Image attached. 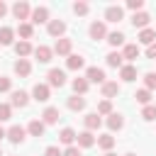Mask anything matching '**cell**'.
<instances>
[{
	"label": "cell",
	"mask_w": 156,
	"mask_h": 156,
	"mask_svg": "<svg viewBox=\"0 0 156 156\" xmlns=\"http://www.w3.org/2000/svg\"><path fill=\"white\" fill-rule=\"evenodd\" d=\"M149 12H134V17H132V24L134 27H139V29H146L149 27Z\"/></svg>",
	"instance_id": "14"
},
{
	"label": "cell",
	"mask_w": 156,
	"mask_h": 156,
	"mask_svg": "<svg viewBox=\"0 0 156 156\" xmlns=\"http://www.w3.org/2000/svg\"><path fill=\"white\" fill-rule=\"evenodd\" d=\"M85 80L88 83H105V71L98 68V66H90L88 73H85Z\"/></svg>",
	"instance_id": "6"
},
{
	"label": "cell",
	"mask_w": 156,
	"mask_h": 156,
	"mask_svg": "<svg viewBox=\"0 0 156 156\" xmlns=\"http://www.w3.org/2000/svg\"><path fill=\"white\" fill-rule=\"evenodd\" d=\"M73 90H76V95L88 93V80H85V78H76V80H73Z\"/></svg>",
	"instance_id": "33"
},
{
	"label": "cell",
	"mask_w": 156,
	"mask_h": 156,
	"mask_svg": "<svg viewBox=\"0 0 156 156\" xmlns=\"http://www.w3.org/2000/svg\"><path fill=\"white\" fill-rule=\"evenodd\" d=\"M32 95H34V100H37V102H46V100H49V95H51V88H49L46 83H37V85H34V90H32Z\"/></svg>",
	"instance_id": "2"
},
{
	"label": "cell",
	"mask_w": 156,
	"mask_h": 156,
	"mask_svg": "<svg viewBox=\"0 0 156 156\" xmlns=\"http://www.w3.org/2000/svg\"><path fill=\"white\" fill-rule=\"evenodd\" d=\"M0 156H2V149H0Z\"/></svg>",
	"instance_id": "49"
},
{
	"label": "cell",
	"mask_w": 156,
	"mask_h": 156,
	"mask_svg": "<svg viewBox=\"0 0 156 156\" xmlns=\"http://www.w3.org/2000/svg\"><path fill=\"white\" fill-rule=\"evenodd\" d=\"M46 78H49V88H61V85L66 83V73H63L61 68H51Z\"/></svg>",
	"instance_id": "1"
},
{
	"label": "cell",
	"mask_w": 156,
	"mask_h": 156,
	"mask_svg": "<svg viewBox=\"0 0 156 156\" xmlns=\"http://www.w3.org/2000/svg\"><path fill=\"white\" fill-rule=\"evenodd\" d=\"M117 93H119V83H117V80H105V83H102V98H105V100L115 98Z\"/></svg>",
	"instance_id": "10"
},
{
	"label": "cell",
	"mask_w": 156,
	"mask_h": 156,
	"mask_svg": "<svg viewBox=\"0 0 156 156\" xmlns=\"http://www.w3.org/2000/svg\"><path fill=\"white\" fill-rule=\"evenodd\" d=\"M146 56H149V58H156V41H154V44H149V49H146Z\"/></svg>",
	"instance_id": "44"
},
{
	"label": "cell",
	"mask_w": 156,
	"mask_h": 156,
	"mask_svg": "<svg viewBox=\"0 0 156 156\" xmlns=\"http://www.w3.org/2000/svg\"><path fill=\"white\" fill-rule=\"evenodd\" d=\"M78 144H80V146H85V149H88V146H93V144H95L93 132H88V129H85V132H80V134H78Z\"/></svg>",
	"instance_id": "28"
},
{
	"label": "cell",
	"mask_w": 156,
	"mask_h": 156,
	"mask_svg": "<svg viewBox=\"0 0 156 156\" xmlns=\"http://www.w3.org/2000/svg\"><path fill=\"white\" fill-rule=\"evenodd\" d=\"M144 85H146V90H154L156 88V73H146L144 76Z\"/></svg>",
	"instance_id": "38"
},
{
	"label": "cell",
	"mask_w": 156,
	"mask_h": 156,
	"mask_svg": "<svg viewBox=\"0 0 156 156\" xmlns=\"http://www.w3.org/2000/svg\"><path fill=\"white\" fill-rule=\"evenodd\" d=\"M15 73H17V76H22V78H24V76H29V73H32V63H29L27 58H20V61L15 63Z\"/></svg>",
	"instance_id": "20"
},
{
	"label": "cell",
	"mask_w": 156,
	"mask_h": 156,
	"mask_svg": "<svg viewBox=\"0 0 156 156\" xmlns=\"http://www.w3.org/2000/svg\"><path fill=\"white\" fill-rule=\"evenodd\" d=\"M98 115H107V117H110V115H112V102H110V100H102V102L98 105Z\"/></svg>",
	"instance_id": "37"
},
{
	"label": "cell",
	"mask_w": 156,
	"mask_h": 156,
	"mask_svg": "<svg viewBox=\"0 0 156 156\" xmlns=\"http://www.w3.org/2000/svg\"><path fill=\"white\" fill-rule=\"evenodd\" d=\"M32 22H34V24L49 22V10H46V7H34V10H32Z\"/></svg>",
	"instance_id": "13"
},
{
	"label": "cell",
	"mask_w": 156,
	"mask_h": 156,
	"mask_svg": "<svg viewBox=\"0 0 156 156\" xmlns=\"http://www.w3.org/2000/svg\"><path fill=\"white\" fill-rule=\"evenodd\" d=\"M122 17H124V10H122L119 5H110V7L105 10V20H107V22H119Z\"/></svg>",
	"instance_id": "9"
},
{
	"label": "cell",
	"mask_w": 156,
	"mask_h": 156,
	"mask_svg": "<svg viewBox=\"0 0 156 156\" xmlns=\"http://www.w3.org/2000/svg\"><path fill=\"white\" fill-rule=\"evenodd\" d=\"M73 12L76 15H88V2H76L73 5Z\"/></svg>",
	"instance_id": "41"
},
{
	"label": "cell",
	"mask_w": 156,
	"mask_h": 156,
	"mask_svg": "<svg viewBox=\"0 0 156 156\" xmlns=\"http://www.w3.org/2000/svg\"><path fill=\"white\" fill-rule=\"evenodd\" d=\"M85 129L88 132H95V129H100V124H102V119H100V115L98 112H90V115H85Z\"/></svg>",
	"instance_id": "12"
},
{
	"label": "cell",
	"mask_w": 156,
	"mask_h": 156,
	"mask_svg": "<svg viewBox=\"0 0 156 156\" xmlns=\"http://www.w3.org/2000/svg\"><path fill=\"white\" fill-rule=\"evenodd\" d=\"M124 156H136V154H124Z\"/></svg>",
	"instance_id": "48"
},
{
	"label": "cell",
	"mask_w": 156,
	"mask_h": 156,
	"mask_svg": "<svg viewBox=\"0 0 156 156\" xmlns=\"http://www.w3.org/2000/svg\"><path fill=\"white\" fill-rule=\"evenodd\" d=\"M2 136H7V132H5L2 127H0V139H2Z\"/></svg>",
	"instance_id": "46"
},
{
	"label": "cell",
	"mask_w": 156,
	"mask_h": 156,
	"mask_svg": "<svg viewBox=\"0 0 156 156\" xmlns=\"http://www.w3.org/2000/svg\"><path fill=\"white\" fill-rule=\"evenodd\" d=\"M58 139H61V144H66V146H73V141L78 139V134H76V132H73L71 127H66V129H61Z\"/></svg>",
	"instance_id": "19"
},
{
	"label": "cell",
	"mask_w": 156,
	"mask_h": 156,
	"mask_svg": "<svg viewBox=\"0 0 156 156\" xmlns=\"http://www.w3.org/2000/svg\"><path fill=\"white\" fill-rule=\"evenodd\" d=\"M66 66H68L71 71H78V68H83V56H78V54H71V56L66 58Z\"/></svg>",
	"instance_id": "27"
},
{
	"label": "cell",
	"mask_w": 156,
	"mask_h": 156,
	"mask_svg": "<svg viewBox=\"0 0 156 156\" xmlns=\"http://www.w3.org/2000/svg\"><path fill=\"white\" fill-rule=\"evenodd\" d=\"M139 41H141V44H154V41H156V32L149 29V27L141 29V32H139Z\"/></svg>",
	"instance_id": "26"
},
{
	"label": "cell",
	"mask_w": 156,
	"mask_h": 156,
	"mask_svg": "<svg viewBox=\"0 0 156 156\" xmlns=\"http://www.w3.org/2000/svg\"><path fill=\"white\" fill-rule=\"evenodd\" d=\"M107 44L110 46H122L124 44V34L122 32H110L107 34Z\"/></svg>",
	"instance_id": "30"
},
{
	"label": "cell",
	"mask_w": 156,
	"mask_h": 156,
	"mask_svg": "<svg viewBox=\"0 0 156 156\" xmlns=\"http://www.w3.org/2000/svg\"><path fill=\"white\" fill-rule=\"evenodd\" d=\"M27 102H29V95L24 90H12V95H10V105L12 107H24Z\"/></svg>",
	"instance_id": "7"
},
{
	"label": "cell",
	"mask_w": 156,
	"mask_h": 156,
	"mask_svg": "<svg viewBox=\"0 0 156 156\" xmlns=\"http://www.w3.org/2000/svg\"><path fill=\"white\" fill-rule=\"evenodd\" d=\"M10 88H12V80L7 76H0V93H7Z\"/></svg>",
	"instance_id": "39"
},
{
	"label": "cell",
	"mask_w": 156,
	"mask_h": 156,
	"mask_svg": "<svg viewBox=\"0 0 156 156\" xmlns=\"http://www.w3.org/2000/svg\"><path fill=\"white\" fill-rule=\"evenodd\" d=\"M107 127H110V132H115V129H122V127H124V117H122L119 112H112V115L107 117Z\"/></svg>",
	"instance_id": "18"
},
{
	"label": "cell",
	"mask_w": 156,
	"mask_h": 156,
	"mask_svg": "<svg viewBox=\"0 0 156 156\" xmlns=\"http://www.w3.org/2000/svg\"><path fill=\"white\" fill-rule=\"evenodd\" d=\"M105 61H107V66H112V68H122V66H124V63H122L124 56H122L119 51H110V54L105 56Z\"/></svg>",
	"instance_id": "17"
},
{
	"label": "cell",
	"mask_w": 156,
	"mask_h": 156,
	"mask_svg": "<svg viewBox=\"0 0 156 156\" xmlns=\"http://www.w3.org/2000/svg\"><path fill=\"white\" fill-rule=\"evenodd\" d=\"M119 78H122V80H127V83H132V80L136 78V68H134L132 63L122 66V68H119Z\"/></svg>",
	"instance_id": "21"
},
{
	"label": "cell",
	"mask_w": 156,
	"mask_h": 156,
	"mask_svg": "<svg viewBox=\"0 0 156 156\" xmlns=\"http://www.w3.org/2000/svg\"><path fill=\"white\" fill-rule=\"evenodd\" d=\"M83 107H85V100H83V98H78V95L68 98V110H73V112H80Z\"/></svg>",
	"instance_id": "31"
},
{
	"label": "cell",
	"mask_w": 156,
	"mask_h": 156,
	"mask_svg": "<svg viewBox=\"0 0 156 156\" xmlns=\"http://www.w3.org/2000/svg\"><path fill=\"white\" fill-rule=\"evenodd\" d=\"M51 54H54V51H51L49 46H44V44L34 49V56L39 58V63H49V61H51Z\"/></svg>",
	"instance_id": "16"
},
{
	"label": "cell",
	"mask_w": 156,
	"mask_h": 156,
	"mask_svg": "<svg viewBox=\"0 0 156 156\" xmlns=\"http://www.w3.org/2000/svg\"><path fill=\"white\" fill-rule=\"evenodd\" d=\"M7 139H10L12 144H22V141H24V127L12 124V127L7 129Z\"/></svg>",
	"instance_id": "8"
},
{
	"label": "cell",
	"mask_w": 156,
	"mask_h": 156,
	"mask_svg": "<svg viewBox=\"0 0 156 156\" xmlns=\"http://www.w3.org/2000/svg\"><path fill=\"white\" fill-rule=\"evenodd\" d=\"M105 156H117V154H112V151H107V154H105Z\"/></svg>",
	"instance_id": "47"
},
{
	"label": "cell",
	"mask_w": 156,
	"mask_h": 156,
	"mask_svg": "<svg viewBox=\"0 0 156 156\" xmlns=\"http://www.w3.org/2000/svg\"><path fill=\"white\" fill-rule=\"evenodd\" d=\"M27 129H29V134H32V136H41V134H44V129H46V124H44L41 119H32Z\"/></svg>",
	"instance_id": "23"
},
{
	"label": "cell",
	"mask_w": 156,
	"mask_h": 156,
	"mask_svg": "<svg viewBox=\"0 0 156 156\" xmlns=\"http://www.w3.org/2000/svg\"><path fill=\"white\" fill-rule=\"evenodd\" d=\"M12 15H15L17 20H27V17L32 15V10H29V2H24V0L15 2V5H12Z\"/></svg>",
	"instance_id": "3"
},
{
	"label": "cell",
	"mask_w": 156,
	"mask_h": 156,
	"mask_svg": "<svg viewBox=\"0 0 156 156\" xmlns=\"http://www.w3.org/2000/svg\"><path fill=\"white\" fill-rule=\"evenodd\" d=\"M58 119H61L58 107H46V110L41 112V122H44V124H56Z\"/></svg>",
	"instance_id": "11"
},
{
	"label": "cell",
	"mask_w": 156,
	"mask_h": 156,
	"mask_svg": "<svg viewBox=\"0 0 156 156\" xmlns=\"http://www.w3.org/2000/svg\"><path fill=\"white\" fill-rule=\"evenodd\" d=\"M124 58H129V61H134V58H139V46L136 44H127L124 46V54H122Z\"/></svg>",
	"instance_id": "32"
},
{
	"label": "cell",
	"mask_w": 156,
	"mask_h": 156,
	"mask_svg": "<svg viewBox=\"0 0 156 156\" xmlns=\"http://www.w3.org/2000/svg\"><path fill=\"white\" fill-rule=\"evenodd\" d=\"M17 32H20V37H22V41H27V39H32L34 27H32V24H27V22H22V24L17 27Z\"/></svg>",
	"instance_id": "29"
},
{
	"label": "cell",
	"mask_w": 156,
	"mask_h": 156,
	"mask_svg": "<svg viewBox=\"0 0 156 156\" xmlns=\"http://www.w3.org/2000/svg\"><path fill=\"white\" fill-rule=\"evenodd\" d=\"M10 117H12V105L0 102V122H5V119H10Z\"/></svg>",
	"instance_id": "36"
},
{
	"label": "cell",
	"mask_w": 156,
	"mask_h": 156,
	"mask_svg": "<svg viewBox=\"0 0 156 156\" xmlns=\"http://www.w3.org/2000/svg\"><path fill=\"white\" fill-rule=\"evenodd\" d=\"M44 156H63L56 146H46V151H44Z\"/></svg>",
	"instance_id": "42"
},
{
	"label": "cell",
	"mask_w": 156,
	"mask_h": 156,
	"mask_svg": "<svg viewBox=\"0 0 156 156\" xmlns=\"http://www.w3.org/2000/svg\"><path fill=\"white\" fill-rule=\"evenodd\" d=\"M71 46H73V41L66 39V37H61V39L54 44V51H56L58 56H71Z\"/></svg>",
	"instance_id": "5"
},
{
	"label": "cell",
	"mask_w": 156,
	"mask_h": 156,
	"mask_svg": "<svg viewBox=\"0 0 156 156\" xmlns=\"http://www.w3.org/2000/svg\"><path fill=\"white\" fill-rule=\"evenodd\" d=\"M63 32H66V24H63L61 20H49V34H51V37H58V39H61Z\"/></svg>",
	"instance_id": "15"
},
{
	"label": "cell",
	"mask_w": 156,
	"mask_h": 156,
	"mask_svg": "<svg viewBox=\"0 0 156 156\" xmlns=\"http://www.w3.org/2000/svg\"><path fill=\"white\" fill-rule=\"evenodd\" d=\"M98 146L105 149V151H110V149L115 146V136H112V134H100V136H98Z\"/></svg>",
	"instance_id": "25"
},
{
	"label": "cell",
	"mask_w": 156,
	"mask_h": 156,
	"mask_svg": "<svg viewBox=\"0 0 156 156\" xmlns=\"http://www.w3.org/2000/svg\"><path fill=\"white\" fill-rule=\"evenodd\" d=\"M12 37H15V29L12 27H0V44L2 46H10L12 44Z\"/></svg>",
	"instance_id": "24"
},
{
	"label": "cell",
	"mask_w": 156,
	"mask_h": 156,
	"mask_svg": "<svg viewBox=\"0 0 156 156\" xmlns=\"http://www.w3.org/2000/svg\"><path fill=\"white\" fill-rule=\"evenodd\" d=\"M63 156H80V149H78V146H68V149L63 151Z\"/></svg>",
	"instance_id": "43"
},
{
	"label": "cell",
	"mask_w": 156,
	"mask_h": 156,
	"mask_svg": "<svg viewBox=\"0 0 156 156\" xmlns=\"http://www.w3.org/2000/svg\"><path fill=\"white\" fill-rule=\"evenodd\" d=\"M5 12H7V5L0 0V17H5Z\"/></svg>",
	"instance_id": "45"
},
{
	"label": "cell",
	"mask_w": 156,
	"mask_h": 156,
	"mask_svg": "<svg viewBox=\"0 0 156 156\" xmlns=\"http://www.w3.org/2000/svg\"><path fill=\"white\" fill-rule=\"evenodd\" d=\"M136 102H141V105H149L151 102V90H146V88H141V90H136Z\"/></svg>",
	"instance_id": "34"
},
{
	"label": "cell",
	"mask_w": 156,
	"mask_h": 156,
	"mask_svg": "<svg viewBox=\"0 0 156 156\" xmlns=\"http://www.w3.org/2000/svg\"><path fill=\"white\" fill-rule=\"evenodd\" d=\"M141 117H144L146 122L156 119V105H144V110H141Z\"/></svg>",
	"instance_id": "35"
},
{
	"label": "cell",
	"mask_w": 156,
	"mask_h": 156,
	"mask_svg": "<svg viewBox=\"0 0 156 156\" xmlns=\"http://www.w3.org/2000/svg\"><path fill=\"white\" fill-rule=\"evenodd\" d=\"M127 7H129V10H134V12H141L144 0H129V2H127Z\"/></svg>",
	"instance_id": "40"
},
{
	"label": "cell",
	"mask_w": 156,
	"mask_h": 156,
	"mask_svg": "<svg viewBox=\"0 0 156 156\" xmlns=\"http://www.w3.org/2000/svg\"><path fill=\"white\" fill-rule=\"evenodd\" d=\"M15 54H17L20 58H27V56L32 54V44H29V41H17V44H15Z\"/></svg>",
	"instance_id": "22"
},
{
	"label": "cell",
	"mask_w": 156,
	"mask_h": 156,
	"mask_svg": "<svg viewBox=\"0 0 156 156\" xmlns=\"http://www.w3.org/2000/svg\"><path fill=\"white\" fill-rule=\"evenodd\" d=\"M88 34H90V39H95V41H100V39H105V37H107V29H105V22H93V24H90V29H88Z\"/></svg>",
	"instance_id": "4"
}]
</instances>
